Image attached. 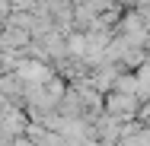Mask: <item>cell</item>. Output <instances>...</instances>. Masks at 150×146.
Wrapping results in <instances>:
<instances>
[{
    "label": "cell",
    "instance_id": "cell-1",
    "mask_svg": "<svg viewBox=\"0 0 150 146\" xmlns=\"http://www.w3.org/2000/svg\"><path fill=\"white\" fill-rule=\"evenodd\" d=\"M32 3L35 0H10V6H16V10H32Z\"/></svg>",
    "mask_w": 150,
    "mask_h": 146
}]
</instances>
